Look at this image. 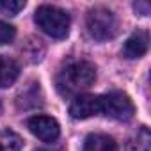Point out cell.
Returning a JSON list of instances; mask_svg holds the SVG:
<instances>
[{
	"label": "cell",
	"mask_w": 151,
	"mask_h": 151,
	"mask_svg": "<svg viewBox=\"0 0 151 151\" xmlns=\"http://www.w3.org/2000/svg\"><path fill=\"white\" fill-rule=\"evenodd\" d=\"M96 80V68L87 60H73L66 64L55 78L57 91L62 98L78 96Z\"/></svg>",
	"instance_id": "1"
},
{
	"label": "cell",
	"mask_w": 151,
	"mask_h": 151,
	"mask_svg": "<svg viewBox=\"0 0 151 151\" xmlns=\"http://www.w3.org/2000/svg\"><path fill=\"white\" fill-rule=\"evenodd\" d=\"M36 25L53 39H64L69 34V14L55 6H39L34 13Z\"/></svg>",
	"instance_id": "2"
},
{
	"label": "cell",
	"mask_w": 151,
	"mask_h": 151,
	"mask_svg": "<svg viewBox=\"0 0 151 151\" xmlns=\"http://www.w3.org/2000/svg\"><path fill=\"white\" fill-rule=\"evenodd\" d=\"M86 22L89 36L96 41H109L117 34V18L107 7H93Z\"/></svg>",
	"instance_id": "3"
},
{
	"label": "cell",
	"mask_w": 151,
	"mask_h": 151,
	"mask_svg": "<svg viewBox=\"0 0 151 151\" xmlns=\"http://www.w3.org/2000/svg\"><path fill=\"white\" fill-rule=\"evenodd\" d=\"M135 112V107L128 94L121 91H112L109 94L100 96V114H105L116 121H128Z\"/></svg>",
	"instance_id": "4"
},
{
	"label": "cell",
	"mask_w": 151,
	"mask_h": 151,
	"mask_svg": "<svg viewBox=\"0 0 151 151\" xmlns=\"http://www.w3.org/2000/svg\"><path fill=\"white\" fill-rule=\"evenodd\" d=\"M27 128L30 130V133L34 137H37L43 142H53V140H57V137L60 133L59 123L53 117H48V116H34V117H30L27 121Z\"/></svg>",
	"instance_id": "5"
},
{
	"label": "cell",
	"mask_w": 151,
	"mask_h": 151,
	"mask_svg": "<svg viewBox=\"0 0 151 151\" xmlns=\"http://www.w3.org/2000/svg\"><path fill=\"white\" fill-rule=\"evenodd\" d=\"M69 114L73 119H87L100 114V96L78 94L69 105Z\"/></svg>",
	"instance_id": "6"
},
{
	"label": "cell",
	"mask_w": 151,
	"mask_h": 151,
	"mask_svg": "<svg viewBox=\"0 0 151 151\" xmlns=\"http://www.w3.org/2000/svg\"><path fill=\"white\" fill-rule=\"evenodd\" d=\"M147 34L144 32V30H137V32H133L128 39H126V43H124V46H123V53H124V57L126 59H139V57H142L146 52H147Z\"/></svg>",
	"instance_id": "7"
},
{
	"label": "cell",
	"mask_w": 151,
	"mask_h": 151,
	"mask_svg": "<svg viewBox=\"0 0 151 151\" xmlns=\"http://www.w3.org/2000/svg\"><path fill=\"white\" fill-rule=\"evenodd\" d=\"M84 151H117V144L105 133H91L84 140Z\"/></svg>",
	"instance_id": "8"
},
{
	"label": "cell",
	"mask_w": 151,
	"mask_h": 151,
	"mask_svg": "<svg viewBox=\"0 0 151 151\" xmlns=\"http://www.w3.org/2000/svg\"><path fill=\"white\" fill-rule=\"evenodd\" d=\"M20 75V66L16 60L0 55V87H9L16 82Z\"/></svg>",
	"instance_id": "9"
},
{
	"label": "cell",
	"mask_w": 151,
	"mask_h": 151,
	"mask_svg": "<svg viewBox=\"0 0 151 151\" xmlns=\"http://www.w3.org/2000/svg\"><path fill=\"white\" fill-rule=\"evenodd\" d=\"M149 142H151V135H149L147 128L142 126L137 132L133 142H130V151H149Z\"/></svg>",
	"instance_id": "10"
},
{
	"label": "cell",
	"mask_w": 151,
	"mask_h": 151,
	"mask_svg": "<svg viewBox=\"0 0 151 151\" xmlns=\"http://www.w3.org/2000/svg\"><path fill=\"white\" fill-rule=\"evenodd\" d=\"M25 7V2L22 0H0V13L6 16H14Z\"/></svg>",
	"instance_id": "11"
},
{
	"label": "cell",
	"mask_w": 151,
	"mask_h": 151,
	"mask_svg": "<svg viewBox=\"0 0 151 151\" xmlns=\"http://www.w3.org/2000/svg\"><path fill=\"white\" fill-rule=\"evenodd\" d=\"M16 36V29L13 25H9L7 22L0 20V45H7L14 39Z\"/></svg>",
	"instance_id": "12"
},
{
	"label": "cell",
	"mask_w": 151,
	"mask_h": 151,
	"mask_svg": "<svg viewBox=\"0 0 151 151\" xmlns=\"http://www.w3.org/2000/svg\"><path fill=\"white\" fill-rule=\"evenodd\" d=\"M2 135L7 139V149H9V151H20V147H22V139H20L14 132L6 130Z\"/></svg>",
	"instance_id": "13"
},
{
	"label": "cell",
	"mask_w": 151,
	"mask_h": 151,
	"mask_svg": "<svg viewBox=\"0 0 151 151\" xmlns=\"http://www.w3.org/2000/svg\"><path fill=\"white\" fill-rule=\"evenodd\" d=\"M133 9H135L139 14H142V16H147V14H149V4H147V2H137V4L133 6Z\"/></svg>",
	"instance_id": "14"
},
{
	"label": "cell",
	"mask_w": 151,
	"mask_h": 151,
	"mask_svg": "<svg viewBox=\"0 0 151 151\" xmlns=\"http://www.w3.org/2000/svg\"><path fill=\"white\" fill-rule=\"evenodd\" d=\"M0 114H2V103H0Z\"/></svg>",
	"instance_id": "15"
},
{
	"label": "cell",
	"mask_w": 151,
	"mask_h": 151,
	"mask_svg": "<svg viewBox=\"0 0 151 151\" xmlns=\"http://www.w3.org/2000/svg\"><path fill=\"white\" fill-rule=\"evenodd\" d=\"M0 151H4V147H2V146H0Z\"/></svg>",
	"instance_id": "16"
}]
</instances>
